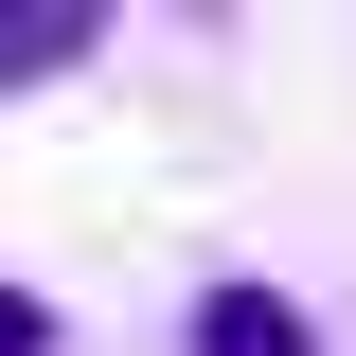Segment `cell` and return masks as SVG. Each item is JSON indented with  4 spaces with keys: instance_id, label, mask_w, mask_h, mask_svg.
Listing matches in <instances>:
<instances>
[{
    "instance_id": "6da1fadb",
    "label": "cell",
    "mask_w": 356,
    "mask_h": 356,
    "mask_svg": "<svg viewBox=\"0 0 356 356\" xmlns=\"http://www.w3.org/2000/svg\"><path fill=\"white\" fill-rule=\"evenodd\" d=\"M107 18H125V0H0V89H54Z\"/></svg>"
},
{
    "instance_id": "7a4b0ae2",
    "label": "cell",
    "mask_w": 356,
    "mask_h": 356,
    "mask_svg": "<svg viewBox=\"0 0 356 356\" xmlns=\"http://www.w3.org/2000/svg\"><path fill=\"white\" fill-rule=\"evenodd\" d=\"M196 356H321V321L285 285H196Z\"/></svg>"
},
{
    "instance_id": "3957f363",
    "label": "cell",
    "mask_w": 356,
    "mask_h": 356,
    "mask_svg": "<svg viewBox=\"0 0 356 356\" xmlns=\"http://www.w3.org/2000/svg\"><path fill=\"white\" fill-rule=\"evenodd\" d=\"M0 356H54V321H36V303H18V285H0Z\"/></svg>"
}]
</instances>
